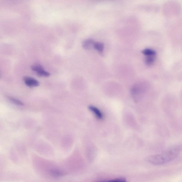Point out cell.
Masks as SVG:
<instances>
[{
    "label": "cell",
    "instance_id": "obj_11",
    "mask_svg": "<svg viewBox=\"0 0 182 182\" xmlns=\"http://www.w3.org/2000/svg\"><path fill=\"white\" fill-rule=\"evenodd\" d=\"M111 182V180H110V181H100V182Z\"/></svg>",
    "mask_w": 182,
    "mask_h": 182
},
{
    "label": "cell",
    "instance_id": "obj_1",
    "mask_svg": "<svg viewBox=\"0 0 182 182\" xmlns=\"http://www.w3.org/2000/svg\"><path fill=\"white\" fill-rule=\"evenodd\" d=\"M176 151L172 150L163 154L153 155L146 159V161L153 165H161L169 163L176 157Z\"/></svg>",
    "mask_w": 182,
    "mask_h": 182
},
{
    "label": "cell",
    "instance_id": "obj_10",
    "mask_svg": "<svg viewBox=\"0 0 182 182\" xmlns=\"http://www.w3.org/2000/svg\"><path fill=\"white\" fill-rule=\"evenodd\" d=\"M9 99L11 101L14 103L16 104L17 105H23V103L22 102L20 101L18 99H16L14 98H13L12 97H10L9 98Z\"/></svg>",
    "mask_w": 182,
    "mask_h": 182
},
{
    "label": "cell",
    "instance_id": "obj_8",
    "mask_svg": "<svg viewBox=\"0 0 182 182\" xmlns=\"http://www.w3.org/2000/svg\"><path fill=\"white\" fill-rule=\"evenodd\" d=\"M155 58V56H147L146 59V64L149 65H152L154 62Z\"/></svg>",
    "mask_w": 182,
    "mask_h": 182
},
{
    "label": "cell",
    "instance_id": "obj_2",
    "mask_svg": "<svg viewBox=\"0 0 182 182\" xmlns=\"http://www.w3.org/2000/svg\"><path fill=\"white\" fill-rule=\"evenodd\" d=\"M32 69L34 71L36 72L39 76H49L50 74L49 72L46 71L43 68L41 65H32Z\"/></svg>",
    "mask_w": 182,
    "mask_h": 182
},
{
    "label": "cell",
    "instance_id": "obj_7",
    "mask_svg": "<svg viewBox=\"0 0 182 182\" xmlns=\"http://www.w3.org/2000/svg\"><path fill=\"white\" fill-rule=\"evenodd\" d=\"M142 53L147 56H155L156 52L152 49H145L142 52Z\"/></svg>",
    "mask_w": 182,
    "mask_h": 182
},
{
    "label": "cell",
    "instance_id": "obj_4",
    "mask_svg": "<svg viewBox=\"0 0 182 182\" xmlns=\"http://www.w3.org/2000/svg\"><path fill=\"white\" fill-rule=\"evenodd\" d=\"M95 42L93 39H88L83 42V47L86 50H91L94 48Z\"/></svg>",
    "mask_w": 182,
    "mask_h": 182
},
{
    "label": "cell",
    "instance_id": "obj_5",
    "mask_svg": "<svg viewBox=\"0 0 182 182\" xmlns=\"http://www.w3.org/2000/svg\"><path fill=\"white\" fill-rule=\"evenodd\" d=\"M89 109L92 112H93V113L95 114L98 119H102L103 116L101 112L100 111L99 109L96 108V107L93 106H90L89 107Z\"/></svg>",
    "mask_w": 182,
    "mask_h": 182
},
{
    "label": "cell",
    "instance_id": "obj_9",
    "mask_svg": "<svg viewBox=\"0 0 182 182\" xmlns=\"http://www.w3.org/2000/svg\"><path fill=\"white\" fill-rule=\"evenodd\" d=\"M51 174L52 176L58 177L63 176V174H64V173L59 170H53L51 171Z\"/></svg>",
    "mask_w": 182,
    "mask_h": 182
},
{
    "label": "cell",
    "instance_id": "obj_6",
    "mask_svg": "<svg viewBox=\"0 0 182 182\" xmlns=\"http://www.w3.org/2000/svg\"><path fill=\"white\" fill-rule=\"evenodd\" d=\"M104 46V43L100 42H95L94 44V48L98 51L102 52L103 51Z\"/></svg>",
    "mask_w": 182,
    "mask_h": 182
},
{
    "label": "cell",
    "instance_id": "obj_3",
    "mask_svg": "<svg viewBox=\"0 0 182 182\" xmlns=\"http://www.w3.org/2000/svg\"><path fill=\"white\" fill-rule=\"evenodd\" d=\"M24 82L28 86L32 87L39 86V83L38 80L35 79L28 76H25L24 78Z\"/></svg>",
    "mask_w": 182,
    "mask_h": 182
}]
</instances>
